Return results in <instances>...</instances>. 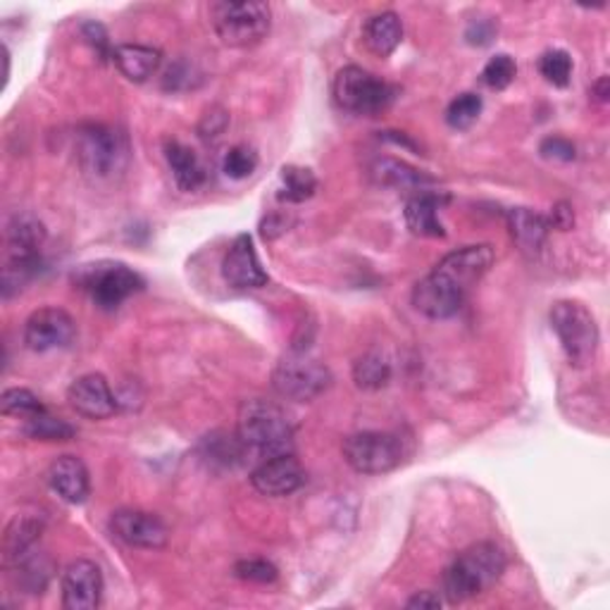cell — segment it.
<instances>
[{
  "mask_svg": "<svg viewBox=\"0 0 610 610\" xmlns=\"http://www.w3.org/2000/svg\"><path fill=\"white\" fill-rule=\"evenodd\" d=\"M344 458L360 475L392 473L404 461V441L392 432H358L344 441Z\"/></svg>",
  "mask_w": 610,
  "mask_h": 610,
  "instance_id": "9c48e42d",
  "label": "cell"
},
{
  "mask_svg": "<svg viewBox=\"0 0 610 610\" xmlns=\"http://www.w3.org/2000/svg\"><path fill=\"white\" fill-rule=\"evenodd\" d=\"M372 177L384 187L412 191V193H420V191L434 187V177L424 175L422 170H415V167H410L408 163L396 160V158H382L374 163Z\"/></svg>",
  "mask_w": 610,
  "mask_h": 610,
  "instance_id": "603a6c76",
  "label": "cell"
},
{
  "mask_svg": "<svg viewBox=\"0 0 610 610\" xmlns=\"http://www.w3.org/2000/svg\"><path fill=\"white\" fill-rule=\"evenodd\" d=\"M334 98L348 112L374 117L384 112L388 103L394 100V88L378 74L362 70L358 64H348L336 74Z\"/></svg>",
  "mask_w": 610,
  "mask_h": 610,
  "instance_id": "52a82bcc",
  "label": "cell"
},
{
  "mask_svg": "<svg viewBox=\"0 0 610 610\" xmlns=\"http://www.w3.org/2000/svg\"><path fill=\"white\" fill-rule=\"evenodd\" d=\"M441 603L444 601H441V596L436 591H418L406 606L420 608V610H434V608H441Z\"/></svg>",
  "mask_w": 610,
  "mask_h": 610,
  "instance_id": "f35d334b",
  "label": "cell"
},
{
  "mask_svg": "<svg viewBox=\"0 0 610 610\" xmlns=\"http://www.w3.org/2000/svg\"><path fill=\"white\" fill-rule=\"evenodd\" d=\"M306 482V473L301 463L294 453H282V456L265 458L261 465L251 473V485L255 491H261L263 497L282 499L291 497Z\"/></svg>",
  "mask_w": 610,
  "mask_h": 610,
  "instance_id": "4fadbf2b",
  "label": "cell"
},
{
  "mask_svg": "<svg viewBox=\"0 0 610 610\" xmlns=\"http://www.w3.org/2000/svg\"><path fill=\"white\" fill-rule=\"evenodd\" d=\"M515 74H517V64L515 60L509 56V53H499L494 58H489L487 64H485V70H482V82L489 86V88H497V91H503V88H509L515 80Z\"/></svg>",
  "mask_w": 610,
  "mask_h": 610,
  "instance_id": "1f68e13d",
  "label": "cell"
},
{
  "mask_svg": "<svg viewBox=\"0 0 610 610\" xmlns=\"http://www.w3.org/2000/svg\"><path fill=\"white\" fill-rule=\"evenodd\" d=\"M591 94L596 96V100H601V103H606V100H608V96H610V91H608V76H601V80L594 84Z\"/></svg>",
  "mask_w": 610,
  "mask_h": 610,
  "instance_id": "ab89813d",
  "label": "cell"
},
{
  "mask_svg": "<svg viewBox=\"0 0 610 610\" xmlns=\"http://www.w3.org/2000/svg\"><path fill=\"white\" fill-rule=\"evenodd\" d=\"M539 72L549 84L563 88L570 84V76H573V58L561 48L549 50L539 60Z\"/></svg>",
  "mask_w": 610,
  "mask_h": 610,
  "instance_id": "f546056e",
  "label": "cell"
},
{
  "mask_svg": "<svg viewBox=\"0 0 610 610\" xmlns=\"http://www.w3.org/2000/svg\"><path fill=\"white\" fill-rule=\"evenodd\" d=\"M112 60L117 64L129 82H146L151 76L158 72L163 56L158 48L153 46H141V44H122L115 48Z\"/></svg>",
  "mask_w": 610,
  "mask_h": 610,
  "instance_id": "44dd1931",
  "label": "cell"
},
{
  "mask_svg": "<svg viewBox=\"0 0 610 610\" xmlns=\"http://www.w3.org/2000/svg\"><path fill=\"white\" fill-rule=\"evenodd\" d=\"M223 275L231 289H261L270 282L249 234H239L231 241L223 263Z\"/></svg>",
  "mask_w": 610,
  "mask_h": 610,
  "instance_id": "9a60e30c",
  "label": "cell"
},
{
  "mask_svg": "<svg viewBox=\"0 0 610 610\" xmlns=\"http://www.w3.org/2000/svg\"><path fill=\"white\" fill-rule=\"evenodd\" d=\"M24 434L34 441H70L74 439V427L60 418H53L48 410H44L27 418Z\"/></svg>",
  "mask_w": 610,
  "mask_h": 610,
  "instance_id": "83f0119b",
  "label": "cell"
},
{
  "mask_svg": "<svg viewBox=\"0 0 610 610\" xmlns=\"http://www.w3.org/2000/svg\"><path fill=\"white\" fill-rule=\"evenodd\" d=\"M76 336V322L68 310L48 306L38 308L36 313L29 315L24 324V344H27L36 354H46V350L64 348L74 342Z\"/></svg>",
  "mask_w": 610,
  "mask_h": 610,
  "instance_id": "30bf717a",
  "label": "cell"
},
{
  "mask_svg": "<svg viewBox=\"0 0 610 610\" xmlns=\"http://www.w3.org/2000/svg\"><path fill=\"white\" fill-rule=\"evenodd\" d=\"M72 279L76 287L86 291L91 296V301L103 310L120 308L129 296H134L136 291L146 287L144 277H141L136 270L115 261H98V263L82 265L74 272Z\"/></svg>",
  "mask_w": 610,
  "mask_h": 610,
  "instance_id": "277c9868",
  "label": "cell"
},
{
  "mask_svg": "<svg viewBox=\"0 0 610 610\" xmlns=\"http://www.w3.org/2000/svg\"><path fill=\"white\" fill-rule=\"evenodd\" d=\"M282 189H279V201L287 203H303L313 196L318 189V177L313 170L301 165H287L282 167Z\"/></svg>",
  "mask_w": 610,
  "mask_h": 610,
  "instance_id": "d4e9b609",
  "label": "cell"
},
{
  "mask_svg": "<svg viewBox=\"0 0 610 610\" xmlns=\"http://www.w3.org/2000/svg\"><path fill=\"white\" fill-rule=\"evenodd\" d=\"M100 567L86 558H76L62 573V606L68 610H94L100 606Z\"/></svg>",
  "mask_w": 610,
  "mask_h": 610,
  "instance_id": "5bb4252c",
  "label": "cell"
},
{
  "mask_svg": "<svg viewBox=\"0 0 610 610\" xmlns=\"http://www.w3.org/2000/svg\"><path fill=\"white\" fill-rule=\"evenodd\" d=\"M332 384L330 368L320 362L318 358L303 354V350H294L287 358L277 362L275 372H272V386L282 398L296 400V404H308L324 394Z\"/></svg>",
  "mask_w": 610,
  "mask_h": 610,
  "instance_id": "8992f818",
  "label": "cell"
},
{
  "mask_svg": "<svg viewBox=\"0 0 610 610\" xmlns=\"http://www.w3.org/2000/svg\"><path fill=\"white\" fill-rule=\"evenodd\" d=\"M505 570V553L494 541L465 549L444 573V594L451 603L470 601L497 584Z\"/></svg>",
  "mask_w": 610,
  "mask_h": 610,
  "instance_id": "6da1fadb",
  "label": "cell"
},
{
  "mask_svg": "<svg viewBox=\"0 0 610 610\" xmlns=\"http://www.w3.org/2000/svg\"><path fill=\"white\" fill-rule=\"evenodd\" d=\"M573 223H575V215H573V211H570V205H567V203H558V205L553 207L549 225L555 227V229L567 231L570 227H573Z\"/></svg>",
  "mask_w": 610,
  "mask_h": 610,
  "instance_id": "74e56055",
  "label": "cell"
},
{
  "mask_svg": "<svg viewBox=\"0 0 610 610\" xmlns=\"http://www.w3.org/2000/svg\"><path fill=\"white\" fill-rule=\"evenodd\" d=\"M362 41H366L370 53L388 58L404 41V22L396 12H380L362 27Z\"/></svg>",
  "mask_w": 610,
  "mask_h": 610,
  "instance_id": "7402d4cb",
  "label": "cell"
},
{
  "mask_svg": "<svg viewBox=\"0 0 610 610\" xmlns=\"http://www.w3.org/2000/svg\"><path fill=\"white\" fill-rule=\"evenodd\" d=\"M234 575L246 582H255V584H270L279 577L277 567L272 565L270 561H263V558H249V561H239L234 565Z\"/></svg>",
  "mask_w": 610,
  "mask_h": 610,
  "instance_id": "836d02e7",
  "label": "cell"
},
{
  "mask_svg": "<svg viewBox=\"0 0 610 610\" xmlns=\"http://www.w3.org/2000/svg\"><path fill=\"white\" fill-rule=\"evenodd\" d=\"M237 436L246 451L258 456L272 458L282 453H291L294 427L277 404L263 398L243 400L237 418Z\"/></svg>",
  "mask_w": 610,
  "mask_h": 610,
  "instance_id": "7a4b0ae2",
  "label": "cell"
},
{
  "mask_svg": "<svg viewBox=\"0 0 610 610\" xmlns=\"http://www.w3.org/2000/svg\"><path fill=\"white\" fill-rule=\"evenodd\" d=\"M84 36H86V41L96 48V53L103 56V58H112L115 50H110V41H108V34H106V27L98 22H88L82 27Z\"/></svg>",
  "mask_w": 610,
  "mask_h": 610,
  "instance_id": "8d00e7d4",
  "label": "cell"
},
{
  "mask_svg": "<svg viewBox=\"0 0 610 610\" xmlns=\"http://www.w3.org/2000/svg\"><path fill=\"white\" fill-rule=\"evenodd\" d=\"M491 265H494V249L489 243H479L465 246V249L441 258L434 272L467 296L475 284L487 275Z\"/></svg>",
  "mask_w": 610,
  "mask_h": 610,
  "instance_id": "8fae6325",
  "label": "cell"
},
{
  "mask_svg": "<svg viewBox=\"0 0 610 610\" xmlns=\"http://www.w3.org/2000/svg\"><path fill=\"white\" fill-rule=\"evenodd\" d=\"M211 20L225 46L249 48L261 44L272 27V10L261 0H223L211 8Z\"/></svg>",
  "mask_w": 610,
  "mask_h": 610,
  "instance_id": "3957f363",
  "label": "cell"
},
{
  "mask_svg": "<svg viewBox=\"0 0 610 610\" xmlns=\"http://www.w3.org/2000/svg\"><path fill=\"white\" fill-rule=\"evenodd\" d=\"M110 529L112 535L124 541L127 547L132 549H163L167 539H170V529L160 521L155 513H146V511H117L110 517Z\"/></svg>",
  "mask_w": 610,
  "mask_h": 610,
  "instance_id": "7c38bea8",
  "label": "cell"
},
{
  "mask_svg": "<svg viewBox=\"0 0 610 610\" xmlns=\"http://www.w3.org/2000/svg\"><path fill=\"white\" fill-rule=\"evenodd\" d=\"M68 400L70 406L88 420H106L117 410V396L112 394V388L108 380L103 374H82L76 378L70 388H68Z\"/></svg>",
  "mask_w": 610,
  "mask_h": 610,
  "instance_id": "e0dca14e",
  "label": "cell"
},
{
  "mask_svg": "<svg viewBox=\"0 0 610 610\" xmlns=\"http://www.w3.org/2000/svg\"><path fill=\"white\" fill-rule=\"evenodd\" d=\"M48 482L56 494L72 505H80L91 494V479L82 458L60 456L48 467Z\"/></svg>",
  "mask_w": 610,
  "mask_h": 610,
  "instance_id": "d6986e66",
  "label": "cell"
},
{
  "mask_svg": "<svg viewBox=\"0 0 610 610\" xmlns=\"http://www.w3.org/2000/svg\"><path fill=\"white\" fill-rule=\"evenodd\" d=\"M127 141L106 124H84L76 132V158L91 177L108 179L127 165Z\"/></svg>",
  "mask_w": 610,
  "mask_h": 610,
  "instance_id": "ba28073f",
  "label": "cell"
},
{
  "mask_svg": "<svg viewBox=\"0 0 610 610\" xmlns=\"http://www.w3.org/2000/svg\"><path fill=\"white\" fill-rule=\"evenodd\" d=\"M258 167V155L246 148V146H234L227 151L225 160H223V172L229 179H246L255 172Z\"/></svg>",
  "mask_w": 610,
  "mask_h": 610,
  "instance_id": "d6a6232c",
  "label": "cell"
},
{
  "mask_svg": "<svg viewBox=\"0 0 610 610\" xmlns=\"http://www.w3.org/2000/svg\"><path fill=\"white\" fill-rule=\"evenodd\" d=\"M505 219H509L511 237L517 249L531 258L539 255L551 229L549 219L535 211H529V207H513V211H509V215H505Z\"/></svg>",
  "mask_w": 610,
  "mask_h": 610,
  "instance_id": "ffe728a7",
  "label": "cell"
},
{
  "mask_svg": "<svg viewBox=\"0 0 610 610\" xmlns=\"http://www.w3.org/2000/svg\"><path fill=\"white\" fill-rule=\"evenodd\" d=\"M165 158L181 191H196L205 184V177H207L205 165L189 146L179 144V141H167Z\"/></svg>",
  "mask_w": 610,
  "mask_h": 610,
  "instance_id": "cb8c5ba5",
  "label": "cell"
},
{
  "mask_svg": "<svg viewBox=\"0 0 610 610\" xmlns=\"http://www.w3.org/2000/svg\"><path fill=\"white\" fill-rule=\"evenodd\" d=\"M448 201V196L444 191H420L412 193L406 203V225L412 234L418 237H427V239H444L446 231L444 225L439 219V211L441 205Z\"/></svg>",
  "mask_w": 610,
  "mask_h": 610,
  "instance_id": "ac0fdd59",
  "label": "cell"
},
{
  "mask_svg": "<svg viewBox=\"0 0 610 610\" xmlns=\"http://www.w3.org/2000/svg\"><path fill=\"white\" fill-rule=\"evenodd\" d=\"M354 380L360 388H382L392 380V366L382 354H366L362 358H358V362L354 366Z\"/></svg>",
  "mask_w": 610,
  "mask_h": 610,
  "instance_id": "4316f807",
  "label": "cell"
},
{
  "mask_svg": "<svg viewBox=\"0 0 610 610\" xmlns=\"http://www.w3.org/2000/svg\"><path fill=\"white\" fill-rule=\"evenodd\" d=\"M551 327L561 342L565 356L575 366H587L599 348V324L577 301H558L551 308Z\"/></svg>",
  "mask_w": 610,
  "mask_h": 610,
  "instance_id": "5b68a950",
  "label": "cell"
},
{
  "mask_svg": "<svg viewBox=\"0 0 610 610\" xmlns=\"http://www.w3.org/2000/svg\"><path fill=\"white\" fill-rule=\"evenodd\" d=\"M497 32H499V27L494 20H473L470 27H467V32H465V38H467V44H473V46H489L491 41H494Z\"/></svg>",
  "mask_w": 610,
  "mask_h": 610,
  "instance_id": "d590c367",
  "label": "cell"
},
{
  "mask_svg": "<svg viewBox=\"0 0 610 610\" xmlns=\"http://www.w3.org/2000/svg\"><path fill=\"white\" fill-rule=\"evenodd\" d=\"M38 535H41V527H38L36 521H29V517L12 521V525L5 531V555L10 561L20 563L22 558H27L34 549Z\"/></svg>",
  "mask_w": 610,
  "mask_h": 610,
  "instance_id": "484cf974",
  "label": "cell"
},
{
  "mask_svg": "<svg viewBox=\"0 0 610 610\" xmlns=\"http://www.w3.org/2000/svg\"><path fill=\"white\" fill-rule=\"evenodd\" d=\"M465 294L453 287L441 275L432 270L430 275L415 284L412 289V306L418 313L432 320H448L458 313L465 303Z\"/></svg>",
  "mask_w": 610,
  "mask_h": 610,
  "instance_id": "2e32d148",
  "label": "cell"
},
{
  "mask_svg": "<svg viewBox=\"0 0 610 610\" xmlns=\"http://www.w3.org/2000/svg\"><path fill=\"white\" fill-rule=\"evenodd\" d=\"M482 108H485L482 96L467 91V94H461L451 100V106L446 108V122L453 129H470L479 120V115H482Z\"/></svg>",
  "mask_w": 610,
  "mask_h": 610,
  "instance_id": "f1b7e54d",
  "label": "cell"
},
{
  "mask_svg": "<svg viewBox=\"0 0 610 610\" xmlns=\"http://www.w3.org/2000/svg\"><path fill=\"white\" fill-rule=\"evenodd\" d=\"M0 408L5 415H15V418H32V415L44 412V404L34 396L29 388H5L3 398H0Z\"/></svg>",
  "mask_w": 610,
  "mask_h": 610,
  "instance_id": "4dcf8cb0",
  "label": "cell"
},
{
  "mask_svg": "<svg viewBox=\"0 0 610 610\" xmlns=\"http://www.w3.org/2000/svg\"><path fill=\"white\" fill-rule=\"evenodd\" d=\"M539 151H541L543 158L563 160V163L575 160V155H577V148H575L573 141H567V139H563V136H549V139H543Z\"/></svg>",
  "mask_w": 610,
  "mask_h": 610,
  "instance_id": "e575fe53",
  "label": "cell"
}]
</instances>
